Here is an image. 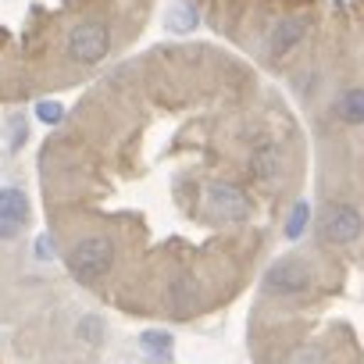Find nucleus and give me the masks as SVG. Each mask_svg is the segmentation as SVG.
<instances>
[{"label": "nucleus", "instance_id": "1", "mask_svg": "<svg viewBox=\"0 0 364 364\" xmlns=\"http://www.w3.org/2000/svg\"><path fill=\"white\" fill-rule=\"evenodd\" d=\"M111 264H114V243L107 236H86V240H79L75 250H72V257H68L72 275L79 282H86V286L97 282V279H104L111 272Z\"/></svg>", "mask_w": 364, "mask_h": 364}, {"label": "nucleus", "instance_id": "2", "mask_svg": "<svg viewBox=\"0 0 364 364\" xmlns=\"http://www.w3.org/2000/svg\"><path fill=\"white\" fill-rule=\"evenodd\" d=\"M264 286L275 296H304L314 286V275H311V264L307 261H300V257H279L268 268Z\"/></svg>", "mask_w": 364, "mask_h": 364}, {"label": "nucleus", "instance_id": "3", "mask_svg": "<svg viewBox=\"0 0 364 364\" xmlns=\"http://www.w3.org/2000/svg\"><path fill=\"white\" fill-rule=\"evenodd\" d=\"M107 50H111V29L104 22H79L68 33V54L79 65H97L107 58Z\"/></svg>", "mask_w": 364, "mask_h": 364}, {"label": "nucleus", "instance_id": "4", "mask_svg": "<svg viewBox=\"0 0 364 364\" xmlns=\"http://www.w3.org/2000/svg\"><path fill=\"white\" fill-rule=\"evenodd\" d=\"M360 229H364V218H360V211L353 204H332L325 211V218H321L325 243H339V247L343 243H353L360 236Z\"/></svg>", "mask_w": 364, "mask_h": 364}, {"label": "nucleus", "instance_id": "5", "mask_svg": "<svg viewBox=\"0 0 364 364\" xmlns=\"http://www.w3.org/2000/svg\"><path fill=\"white\" fill-rule=\"evenodd\" d=\"M29 222V197L18 186H0V240H18Z\"/></svg>", "mask_w": 364, "mask_h": 364}, {"label": "nucleus", "instance_id": "6", "mask_svg": "<svg viewBox=\"0 0 364 364\" xmlns=\"http://www.w3.org/2000/svg\"><path fill=\"white\" fill-rule=\"evenodd\" d=\"M208 208L225 222H247L250 218V200L240 186H232V182H211L208 186Z\"/></svg>", "mask_w": 364, "mask_h": 364}, {"label": "nucleus", "instance_id": "7", "mask_svg": "<svg viewBox=\"0 0 364 364\" xmlns=\"http://www.w3.org/2000/svg\"><path fill=\"white\" fill-rule=\"evenodd\" d=\"M304 36H307V18H304V15H289V18H282V22L275 26V33H272V54H275V58L289 54L293 47L304 43Z\"/></svg>", "mask_w": 364, "mask_h": 364}, {"label": "nucleus", "instance_id": "8", "mask_svg": "<svg viewBox=\"0 0 364 364\" xmlns=\"http://www.w3.org/2000/svg\"><path fill=\"white\" fill-rule=\"evenodd\" d=\"M336 118H339L343 125H364V90H360V86L339 93V100H336Z\"/></svg>", "mask_w": 364, "mask_h": 364}, {"label": "nucleus", "instance_id": "9", "mask_svg": "<svg viewBox=\"0 0 364 364\" xmlns=\"http://www.w3.org/2000/svg\"><path fill=\"white\" fill-rule=\"evenodd\" d=\"M164 29H168V33H193V29H197V11H193V4H186V0L171 4V8H168V18H164Z\"/></svg>", "mask_w": 364, "mask_h": 364}, {"label": "nucleus", "instance_id": "10", "mask_svg": "<svg viewBox=\"0 0 364 364\" xmlns=\"http://www.w3.org/2000/svg\"><path fill=\"white\" fill-rule=\"evenodd\" d=\"M139 346H143L146 353L168 360V357H171V332H157V328H150V332L139 336Z\"/></svg>", "mask_w": 364, "mask_h": 364}, {"label": "nucleus", "instance_id": "11", "mask_svg": "<svg viewBox=\"0 0 364 364\" xmlns=\"http://www.w3.org/2000/svg\"><path fill=\"white\" fill-rule=\"evenodd\" d=\"M307 225H311V208H307V204L300 200V204H296V208L289 211V222H286V236H289V240H300V232H304Z\"/></svg>", "mask_w": 364, "mask_h": 364}, {"label": "nucleus", "instance_id": "12", "mask_svg": "<svg viewBox=\"0 0 364 364\" xmlns=\"http://www.w3.org/2000/svg\"><path fill=\"white\" fill-rule=\"evenodd\" d=\"M36 118H40L43 125H58V122L65 118V107H61L58 100H40V104H36Z\"/></svg>", "mask_w": 364, "mask_h": 364}, {"label": "nucleus", "instance_id": "13", "mask_svg": "<svg viewBox=\"0 0 364 364\" xmlns=\"http://www.w3.org/2000/svg\"><path fill=\"white\" fill-rule=\"evenodd\" d=\"M97 328H100L97 318H82V321H79V336H82L86 343H100V332H97Z\"/></svg>", "mask_w": 364, "mask_h": 364}, {"label": "nucleus", "instance_id": "14", "mask_svg": "<svg viewBox=\"0 0 364 364\" xmlns=\"http://www.w3.org/2000/svg\"><path fill=\"white\" fill-rule=\"evenodd\" d=\"M36 257L40 261H54V240L50 236H40L36 240Z\"/></svg>", "mask_w": 364, "mask_h": 364}]
</instances>
